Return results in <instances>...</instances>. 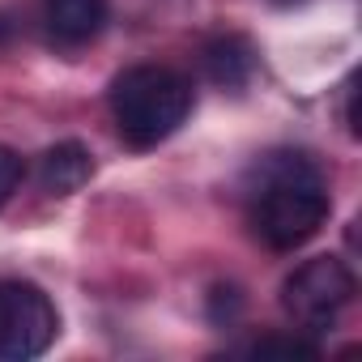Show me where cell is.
Listing matches in <instances>:
<instances>
[{"label": "cell", "mask_w": 362, "mask_h": 362, "mask_svg": "<svg viewBox=\"0 0 362 362\" xmlns=\"http://www.w3.org/2000/svg\"><path fill=\"white\" fill-rule=\"evenodd\" d=\"M328 209H332L328 184L307 153L273 149L252 166L247 214H252V230L273 252H294L307 239H315L320 226L328 222Z\"/></svg>", "instance_id": "obj_1"}, {"label": "cell", "mask_w": 362, "mask_h": 362, "mask_svg": "<svg viewBox=\"0 0 362 362\" xmlns=\"http://www.w3.org/2000/svg\"><path fill=\"white\" fill-rule=\"evenodd\" d=\"M192 103V81L162 64H136L111 81V115L132 149H153L175 136L188 124Z\"/></svg>", "instance_id": "obj_2"}, {"label": "cell", "mask_w": 362, "mask_h": 362, "mask_svg": "<svg viewBox=\"0 0 362 362\" xmlns=\"http://www.w3.org/2000/svg\"><path fill=\"white\" fill-rule=\"evenodd\" d=\"M354 290H358V281L341 256H315L286 277L281 307L303 324V332H324V328H332L341 307H349Z\"/></svg>", "instance_id": "obj_3"}, {"label": "cell", "mask_w": 362, "mask_h": 362, "mask_svg": "<svg viewBox=\"0 0 362 362\" xmlns=\"http://www.w3.org/2000/svg\"><path fill=\"white\" fill-rule=\"evenodd\" d=\"M60 332L56 303L35 281H0V358L30 362L52 349Z\"/></svg>", "instance_id": "obj_4"}, {"label": "cell", "mask_w": 362, "mask_h": 362, "mask_svg": "<svg viewBox=\"0 0 362 362\" xmlns=\"http://www.w3.org/2000/svg\"><path fill=\"white\" fill-rule=\"evenodd\" d=\"M94 175V158L81 141H60L39 158V188L47 197H73L90 184Z\"/></svg>", "instance_id": "obj_5"}, {"label": "cell", "mask_w": 362, "mask_h": 362, "mask_svg": "<svg viewBox=\"0 0 362 362\" xmlns=\"http://www.w3.org/2000/svg\"><path fill=\"white\" fill-rule=\"evenodd\" d=\"M201 69L214 86L222 90H243L256 73V47L243 35H218L201 52Z\"/></svg>", "instance_id": "obj_6"}, {"label": "cell", "mask_w": 362, "mask_h": 362, "mask_svg": "<svg viewBox=\"0 0 362 362\" xmlns=\"http://www.w3.org/2000/svg\"><path fill=\"white\" fill-rule=\"evenodd\" d=\"M43 13H47V26L56 39L86 43L107 22V0H43Z\"/></svg>", "instance_id": "obj_7"}, {"label": "cell", "mask_w": 362, "mask_h": 362, "mask_svg": "<svg viewBox=\"0 0 362 362\" xmlns=\"http://www.w3.org/2000/svg\"><path fill=\"white\" fill-rule=\"evenodd\" d=\"M252 358H320V345L307 337H260L247 345Z\"/></svg>", "instance_id": "obj_8"}, {"label": "cell", "mask_w": 362, "mask_h": 362, "mask_svg": "<svg viewBox=\"0 0 362 362\" xmlns=\"http://www.w3.org/2000/svg\"><path fill=\"white\" fill-rule=\"evenodd\" d=\"M22 179H26V162H22V153L9 149V145H0V205H5V201L18 192Z\"/></svg>", "instance_id": "obj_9"}, {"label": "cell", "mask_w": 362, "mask_h": 362, "mask_svg": "<svg viewBox=\"0 0 362 362\" xmlns=\"http://www.w3.org/2000/svg\"><path fill=\"white\" fill-rule=\"evenodd\" d=\"M354 98H358V90H354V77L345 81V124H349V132L358 136V107H354Z\"/></svg>", "instance_id": "obj_10"}, {"label": "cell", "mask_w": 362, "mask_h": 362, "mask_svg": "<svg viewBox=\"0 0 362 362\" xmlns=\"http://www.w3.org/2000/svg\"><path fill=\"white\" fill-rule=\"evenodd\" d=\"M9 35H13V22H9V18H5V13H0V43H5V39H9Z\"/></svg>", "instance_id": "obj_11"}]
</instances>
